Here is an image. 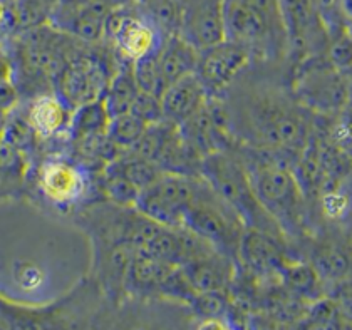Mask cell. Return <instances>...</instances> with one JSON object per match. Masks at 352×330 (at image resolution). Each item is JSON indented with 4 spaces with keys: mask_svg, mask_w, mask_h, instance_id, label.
<instances>
[{
    "mask_svg": "<svg viewBox=\"0 0 352 330\" xmlns=\"http://www.w3.org/2000/svg\"><path fill=\"white\" fill-rule=\"evenodd\" d=\"M280 64L252 63L221 98L228 129L236 144L282 156H298L312 138L309 111L294 98Z\"/></svg>",
    "mask_w": 352,
    "mask_h": 330,
    "instance_id": "obj_1",
    "label": "cell"
},
{
    "mask_svg": "<svg viewBox=\"0 0 352 330\" xmlns=\"http://www.w3.org/2000/svg\"><path fill=\"white\" fill-rule=\"evenodd\" d=\"M233 151L242 161L258 201L277 221L287 240L292 243L304 235L307 228V198L287 156L243 144H235Z\"/></svg>",
    "mask_w": 352,
    "mask_h": 330,
    "instance_id": "obj_2",
    "label": "cell"
},
{
    "mask_svg": "<svg viewBox=\"0 0 352 330\" xmlns=\"http://www.w3.org/2000/svg\"><path fill=\"white\" fill-rule=\"evenodd\" d=\"M225 34L247 49L254 63L289 60V32L278 0H225Z\"/></svg>",
    "mask_w": 352,
    "mask_h": 330,
    "instance_id": "obj_3",
    "label": "cell"
},
{
    "mask_svg": "<svg viewBox=\"0 0 352 330\" xmlns=\"http://www.w3.org/2000/svg\"><path fill=\"white\" fill-rule=\"evenodd\" d=\"M200 175L239 213L247 228H255L290 245L277 221L258 201L245 166L233 149L218 151L201 160Z\"/></svg>",
    "mask_w": 352,
    "mask_h": 330,
    "instance_id": "obj_4",
    "label": "cell"
},
{
    "mask_svg": "<svg viewBox=\"0 0 352 330\" xmlns=\"http://www.w3.org/2000/svg\"><path fill=\"white\" fill-rule=\"evenodd\" d=\"M183 225L204 236L215 250L239 262L240 241L247 226L204 176L200 178L197 195L185 214Z\"/></svg>",
    "mask_w": 352,
    "mask_h": 330,
    "instance_id": "obj_5",
    "label": "cell"
},
{
    "mask_svg": "<svg viewBox=\"0 0 352 330\" xmlns=\"http://www.w3.org/2000/svg\"><path fill=\"white\" fill-rule=\"evenodd\" d=\"M294 98L311 114L331 116L349 106L352 98L351 80L346 71H339L319 57L294 64L289 80Z\"/></svg>",
    "mask_w": 352,
    "mask_h": 330,
    "instance_id": "obj_6",
    "label": "cell"
},
{
    "mask_svg": "<svg viewBox=\"0 0 352 330\" xmlns=\"http://www.w3.org/2000/svg\"><path fill=\"white\" fill-rule=\"evenodd\" d=\"M200 178V175L160 173L140 191L135 208L162 225H183L185 214L197 195Z\"/></svg>",
    "mask_w": 352,
    "mask_h": 330,
    "instance_id": "obj_7",
    "label": "cell"
},
{
    "mask_svg": "<svg viewBox=\"0 0 352 330\" xmlns=\"http://www.w3.org/2000/svg\"><path fill=\"white\" fill-rule=\"evenodd\" d=\"M104 37L113 42L122 59L131 63L158 52L164 42L160 30L138 12L135 3L109 10L104 21Z\"/></svg>",
    "mask_w": 352,
    "mask_h": 330,
    "instance_id": "obj_8",
    "label": "cell"
},
{
    "mask_svg": "<svg viewBox=\"0 0 352 330\" xmlns=\"http://www.w3.org/2000/svg\"><path fill=\"white\" fill-rule=\"evenodd\" d=\"M111 78L101 59L89 54H74L56 72V94L71 109H76L101 99Z\"/></svg>",
    "mask_w": 352,
    "mask_h": 330,
    "instance_id": "obj_9",
    "label": "cell"
},
{
    "mask_svg": "<svg viewBox=\"0 0 352 330\" xmlns=\"http://www.w3.org/2000/svg\"><path fill=\"white\" fill-rule=\"evenodd\" d=\"M290 41V57L294 64L311 57H319L327 49L329 29L317 7V0H278Z\"/></svg>",
    "mask_w": 352,
    "mask_h": 330,
    "instance_id": "obj_10",
    "label": "cell"
},
{
    "mask_svg": "<svg viewBox=\"0 0 352 330\" xmlns=\"http://www.w3.org/2000/svg\"><path fill=\"white\" fill-rule=\"evenodd\" d=\"M37 186L42 197L57 208H71L87 197L91 178L86 168L79 163L56 156L41 164Z\"/></svg>",
    "mask_w": 352,
    "mask_h": 330,
    "instance_id": "obj_11",
    "label": "cell"
},
{
    "mask_svg": "<svg viewBox=\"0 0 352 330\" xmlns=\"http://www.w3.org/2000/svg\"><path fill=\"white\" fill-rule=\"evenodd\" d=\"M254 63L250 52L242 45L225 39L198 52L195 74L201 80L210 98H221L232 82Z\"/></svg>",
    "mask_w": 352,
    "mask_h": 330,
    "instance_id": "obj_12",
    "label": "cell"
},
{
    "mask_svg": "<svg viewBox=\"0 0 352 330\" xmlns=\"http://www.w3.org/2000/svg\"><path fill=\"white\" fill-rule=\"evenodd\" d=\"M179 36L198 52L223 42L225 0H182Z\"/></svg>",
    "mask_w": 352,
    "mask_h": 330,
    "instance_id": "obj_13",
    "label": "cell"
},
{
    "mask_svg": "<svg viewBox=\"0 0 352 330\" xmlns=\"http://www.w3.org/2000/svg\"><path fill=\"white\" fill-rule=\"evenodd\" d=\"M289 245L278 238L255 228H245L239 248V262L255 275H269L282 272L289 262L285 250Z\"/></svg>",
    "mask_w": 352,
    "mask_h": 330,
    "instance_id": "obj_14",
    "label": "cell"
},
{
    "mask_svg": "<svg viewBox=\"0 0 352 330\" xmlns=\"http://www.w3.org/2000/svg\"><path fill=\"white\" fill-rule=\"evenodd\" d=\"M208 93L195 72L168 84L162 94L163 119L179 126L208 101Z\"/></svg>",
    "mask_w": 352,
    "mask_h": 330,
    "instance_id": "obj_15",
    "label": "cell"
},
{
    "mask_svg": "<svg viewBox=\"0 0 352 330\" xmlns=\"http://www.w3.org/2000/svg\"><path fill=\"white\" fill-rule=\"evenodd\" d=\"M235 260L220 252L182 265L191 285L198 292H225L235 277Z\"/></svg>",
    "mask_w": 352,
    "mask_h": 330,
    "instance_id": "obj_16",
    "label": "cell"
},
{
    "mask_svg": "<svg viewBox=\"0 0 352 330\" xmlns=\"http://www.w3.org/2000/svg\"><path fill=\"white\" fill-rule=\"evenodd\" d=\"M178 265L135 253L126 275V294L135 297H160L164 280Z\"/></svg>",
    "mask_w": 352,
    "mask_h": 330,
    "instance_id": "obj_17",
    "label": "cell"
},
{
    "mask_svg": "<svg viewBox=\"0 0 352 330\" xmlns=\"http://www.w3.org/2000/svg\"><path fill=\"white\" fill-rule=\"evenodd\" d=\"M72 111L59 96L44 94L32 102L29 109V126L42 138H52L69 131Z\"/></svg>",
    "mask_w": 352,
    "mask_h": 330,
    "instance_id": "obj_18",
    "label": "cell"
},
{
    "mask_svg": "<svg viewBox=\"0 0 352 330\" xmlns=\"http://www.w3.org/2000/svg\"><path fill=\"white\" fill-rule=\"evenodd\" d=\"M158 63L164 82L171 84L183 76L195 72L198 63V51L179 34L166 37L158 51Z\"/></svg>",
    "mask_w": 352,
    "mask_h": 330,
    "instance_id": "obj_19",
    "label": "cell"
},
{
    "mask_svg": "<svg viewBox=\"0 0 352 330\" xmlns=\"http://www.w3.org/2000/svg\"><path fill=\"white\" fill-rule=\"evenodd\" d=\"M111 116L108 107L104 104V99H96V101L86 102V104L76 107L72 111L69 133L72 141H86L101 138L108 134Z\"/></svg>",
    "mask_w": 352,
    "mask_h": 330,
    "instance_id": "obj_20",
    "label": "cell"
},
{
    "mask_svg": "<svg viewBox=\"0 0 352 330\" xmlns=\"http://www.w3.org/2000/svg\"><path fill=\"white\" fill-rule=\"evenodd\" d=\"M138 93H140V87H138L135 72H133V63L122 59V64L113 74L108 89L102 96L109 116L114 118L129 113Z\"/></svg>",
    "mask_w": 352,
    "mask_h": 330,
    "instance_id": "obj_21",
    "label": "cell"
},
{
    "mask_svg": "<svg viewBox=\"0 0 352 330\" xmlns=\"http://www.w3.org/2000/svg\"><path fill=\"white\" fill-rule=\"evenodd\" d=\"M311 265L322 282L339 283L349 277L352 262L347 252L338 243H319L314 247Z\"/></svg>",
    "mask_w": 352,
    "mask_h": 330,
    "instance_id": "obj_22",
    "label": "cell"
},
{
    "mask_svg": "<svg viewBox=\"0 0 352 330\" xmlns=\"http://www.w3.org/2000/svg\"><path fill=\"white\" fill-rule=\"evenodd\" d=\"M135 7L160 30L164 39L179 34L182 0H135Z\"/></svg>",
    "mask_w": 352,
    "mask_h": 330,
    "instance_id": "obj_23",
    "label": "cell"
},
{
    "mask_svg": "<svg viewBox=\"0 0 352 330\" xmlns=\"http://www.w3.org/2000/svg\"><path fill=\"white\" fill-rule=\"evenodd\" d=\"M146 128L148 122H144L140 116L129 111V113L111 118L108 136L118 148L122 149V151H128L140 141Z\"/></svg>",
    "mask_w": 352,
    "mask_h": 330,
    "instance_id": "obj_24",
    "label": "cell"
},
{
    "mask_svg": "<svg viewBox=\"0 0 352 330\" xmlns=\"http://www.w3.org/2000/svg\"><path fill=\"white\" fill-rule=\"evenodd\" d=\"M287 285L292 290L298 292L302 295L317 298L319 290L322 289V280L317 275L316 268L309 263L302 262H287L282 268Z\"/></svg>",
    "mask_w": 352,
    "mask_h": 330,
    "instance_id": "obj_25",
    "label": "cell"
},
{
    "mask_svg": "<svg viewBox=\"0 0 352 330\" xmlns=\"http://www.w3.org/2000/svg\"><path fill=\"white\" fill-rule=\"evenodd\" d=\"M133 72H135L140 91L162 98L163 91L166 89V82H164L162 69H160L158 52L149 54L143 59L135 60L133 63Z\"/></svg>",
    "mask_w": 352,
    "mask_h": 330,
    "instance_id": "obj_26",
    "label": "cell"
},
{
    "mask_svg": "<svg viewBox=\"0 0 352 330\" xmlns=\"http://www.w3.org/2000/svg\"><path fill=\"white\" fill-rule=\"evenodd\" d=\"M325 60L339 71H347L352 67V32L347 27L338 30V34H329Z\"/></svg>",
    "mask_w": 352,
    "mask_h": 330,
    "instance_id": "obj_27",
    "label": "cell"
},
{
    "mask_svg": "<svg viewBox=\"0 0 352 330\" xmlns=\"http://www.w3.org/2000/svg\"><path fill=\"white\" fill-rule=\"evenodd\" d=\"M320 210L327 220L339 221L352 212V199L349 191L336 186L324 190L320 195Z\"/></svg>",
    "mask_w": 352,
    "mask_h": 330,
    "instance_id": "obj_28",
    "label": "cell"
},
{
    "mask_svg": "<svg viewBox=\"0 0 352 330\" xmlns=\"http://www.w3.org/2000/svg\"><path fill=\"white\" fill-rule=\"evenodd\" d=\"M190 307L198 317L208 320V318H225L228 302L225 292H198L190 302Z\"/></svg>",
    "mask_w": 352,
    "mask_h": 330,
    "instance_id": "obj_29",
    "label": "cell"
},
{
    "mask_svg": "<svg viewBox=\"0 0 352 330\" xmlns=\"http://www.w3.org/2000/svg\"><path fill=\"white\" fill-rule=\"evenodd\" d=\"M131 113H135L136 116H140L144 122H148V124L163 121L162 99L155 94L143 93V91H140L136 96L135 102H133Z\"/></svg>",
    "mask_w": 352,
    "mask_h": 330,
    "instance_id": "obj_30",
    "label": "cell"
},
{
    "mask_svg": "<svg viewBox=\"0 0 352 330\" xmlns=\"http://www.w3.org/2000/svg\"><path fill=\"white\" fill-rule=\"evenodd\" d=\"M334 304L338 307L339 316L352 322V280H342L338 283L334 294Z\"/></svg>",
    "mask_w": 352,
    "mask_h": 330,
    "instance_id": "obj_31",
    "label": "cell"
},
{
    "mask_svg": "<svg viewBox=\"0 0 352 330\" xmlns=\"http://www.w3.org/2000/svg\"><path fill=\"white\" fill-rule=\"evenodd\" d=\"M327 14H336L344 24L352 25V0H331Z\"/></svg>",
    "mask_w": 352,
    "mask_h": 330,
    "instance_id": "obj_32",
    "label": "cell"
},
{
    "mask_svg": "<svg viewBox=\"0 0 352 330\" xmlns=\"http://www.w3.org/2000/svg\"><path fill=\"white\" fill-rule=\"evenodd\" d=\"M101 3H104L108 9H121V7H128L131 3H135V0H99Z\"/></svg>",
    "mask_w": 352,
    "mask_h": 330,
    "instance_id": "obj_33",
    "label": "cell"
},
{
    "mask_svg": "<svg viewBox=\"0 0 352 330\" xmlns=\"http://www.w3.org/2000/svg\"><path fill=\"white\" fill-rule=\"evenodd\" d=\"M7 15H9V10H7L6 3H3L2 0H0V25L3 24V21H6V19H7Z\"/></svg>",
    "mask_w": 352,
    "mask_h": 330,
    "instance_id": "obj_34",
    "label": "cell"
},
{
    "mask_svg": "<svg viewBox=\"0 0 352 330\" xmlns=\"http://www.w3.org/2000/svg\"><path fill=\"white\" fill-rule=\"evenodd\" d=\"M349 176H351V186H349V190H347V191H349V195H351V199H352V171L349 173Z\"/></svg>",
    "mask_w": 352,
    "mask_h": 330,
    "instance_id": "obj_35",
    "label": "cell"
}]
</instances>
